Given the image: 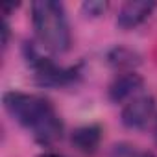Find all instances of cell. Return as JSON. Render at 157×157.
Instances as JSON below:
<instances>
[{
	"label": "cell",
	"mask_w": 157,
	"mask_h": 157,
	"mask_svg": "<svg viewBox=\"0 0 157 157\" xmlns=\"http://www.w3.org/2000/svg\"><path fill=\"white\" fill-rule=\"evenodd\" d=\"M155 113V100L151 94L133 96L122 109L120 120L129 129H142Z\"/></svg>",
	"instance_id": "obj_4"
},
{
	"label": "cell",
	"mask_w": 157,
	"mask_h": 157,
	"mask_svg": "<svg viewBox=\"0 0 157 157\" xmlns=\"http://www.w3.org/2000/svg\"><path fill=\"white\" fill-rule=\"evenodd\" d=\"M105 57H107V63L115 70H122V72H133V68H137L140 65V56L126 46L111 48Z\"/></svg>",
	"instance_id": "obj_8"
},
{
	"label": "cell",
	"mask_w": 157,
	"mask_h": 157,
	"mask_svg": "<svg viewBox=\"0 0 157 157\" xmlns=\"http://www.w3.org/2000/svg\"><path fill=\"white\" fill-rule=\"evenodd\" d=\"M155 10V2L151 0H129L126 2L117 17V26L120 30H133L137 26H140Z\"/></svg>",
	"instance_id": "obj_5"
},
{
	"label": "cell",
	"mask_w": 157,
	"mask_h": 157,
	"mask_svg": "<svg viewBox=\"0 0 157 157\" xmlns=\"http://www.w3.org/2000/svg\"><path fill=\"white\" fill-rule=\"evenodd\" d=\"M39 157H61L59 153H54V151H44V153H41Z\"/></svg>",
	"instance_id": "obj_12"
},
{
	"label": "cell",
	"mask_w": 157,
	"mask_h": 157,
	"mask_svg": "<svg viewBox=\"0 0 157 157\" xmlns=\"http://www.w3.org/2000/svg\"><path fill=\"white\" fill-rule=\"evenodd\" d=\"M24 57L33 70L35 82L43 87H59L74 80V68H61L48 57L41 56L32 43L24 44Z\"/></svg>",
	"instance_id": "obj_3"
},
{
	"label": "cell",
	"mask_w": 157,
	"mask_h": 157,
	"mask_svg": "<svg viewBox=\"0 0 157 157\" xmlns=\"http://www.w3.org/2000/svg\"><path fill=\"white\" fill-rule=\"evenodd\" d=\"M8 41H10V26H8V22L4 19V22H2V46L4 48L8 46Z\"/></svg>",
	"instance_id": "obj_11"
},
{
	"label": "cell",
	"mask_w": 157,
	"mask_h": 157,
	"mask_svg": "<svg viewBox=\"0 0 157 157\" xmlns=\"http://www.w3.org/2000/svg\"><path fill=\"white\" fill-rule=\"evenodd\" d=\"M32 22L44 48L57 54L70 48V28L63 4L56 0H35L32 4Z\"/></svg>",
	"instance_id": "obj_1"
},
{
	"label": "cell",
	"mask_w": 157,
	"mask_h": 157,
	"mask_svg": "<svg viewBox=\"0 0 157 157\" xmlns=\"http://www.w3.org/2000/svg\"><path fill=\"white\" fill-rule=\"evenodd\" d=\"M144 80L137 74V72H122L118 78H115V82L109 85V100L118 104L124 102L131 96H135L139 93V89L142 87Z\"/></svg>",
	"instance_id": "obj_6"
},
{
	"label": "cell",
	"mask_w": 157,
	"mask_h": 157,
	"mask_svg": "<svg viewBox=\"0 0 157 157\" xmlns=\"http://www.w3.org/2000/svg\"><path fill=\"white\" fill-rule=\"evenodd\" d=\"M6 111L24 128L28 129H35L46 117H50L54 111L52 104L37 94H26V93H19V91H10L4 94L2 98Z\"/></svg>",
	"instance_id": "obj_2"
},
{
	"label": "cell",
	"mask_w": 157,
	"mask_h": 157,
	"mask_svg": "<svg viewBox=\"0 0 157 157\" xmlns=\"http://www.w3.org/2000/svg\"><path fill=\"white\" fill-rule=\"evenodd\" d=\"M111 157H139V155H135V151H133V148H131V146L120 144V146H115V150H113V155H111Z\"/></svg>",
	"instance_id": "obj_10"
},
{
	"label": "cell",
	"mask_w": 157,
	"mask_h": 157,
	"mask_svg": "<svg viewBox=\"0 0 157 157\" xmlns=\"http://www.w3.org/2000/svg\"><path fill=\"white\" fill-rule=\"evenodd\" d=\"M139 157H153V155H151V153H140Z\"/></svg>",
	"instance_id": "obj_13"
},
{
	"label": "cell",
	"mask_w": 157,
	"mask_h": 157,
	"mask_svg": "<svg viewBox=\"0 0 157 157\" xmlns=\"http://www.w3.org/2000/svg\"><path fill=\"white\" fill-rule=\"evenodd\" d=\"M153 137H155V142H157V124H155V133H153Z\"/></svg>",
	"instance_id": "obj_14"
},
{
	"label": "cell",
	"mask_w": 157,
	"mask_h": 157,
	"mask_svg": "<svg viewBox=\"0 0 157 157\" xmlns=\"http://www.w3.org/2000/svg\"><path fill=\"white\" fill-rule=\"evenodd\" d=\"M107 2H104V0H89V2H83L82 4V11L85 17H91V19H96L100 15L105 13L107 10Z\"/></svg>",
	"instance_id": "obj_9"
},
{
	"label": "cell",
	"mask_w": 157,
	"mask_h": 157,
	"mask_svg": "<svg viewBox=\"0 0 157 157\" xmlns=\"http://www.w3.org/2000/svg\"><path fill=\"white\" fill-rule=\"evenodd\" d=\"M72 144L80 150L82 153H93L102 140V128L96 124L80 126L72 131Z\"/></svg>",
	"instance_id": "obj_7"
}]
</instances>
